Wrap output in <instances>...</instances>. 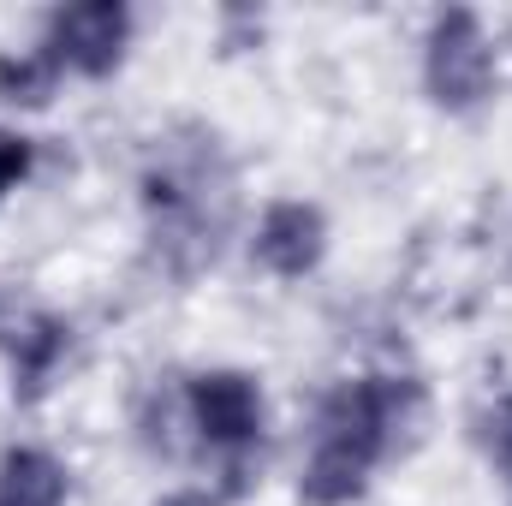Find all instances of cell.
Returning a JSON list of instances; mask_svg holds the SVG:
<instances>
[{"instance_id":"1","label":"cell","mask_w":512,"mask_h":506,"mask_svg":"<svg viewBox=\"0 0 512 506\" xmlns=\"http://www.w3.org/2000/svg\"><path fill=\"white\" fill-rule=\"evenodd\" d=\"M137 209H143V251L149 262L191 286L203 280L227 245L239 239V155L221 126L173 120L149 137L137 167Z\"/></svg>"},{"instance_id":"2","label":"cell","mask_w":512,"mask_h":506,"mask_svg":"<svg viewBox=\"0 0 512 506\" xmlns=\"http://www.w3.org/2000/svg\"><path fill=\"white\" fill-rule=\"evenodd\" d=\"M382 465L393 459H387L382 405H376V370L316 393L304 459H298V506H358Z\"/></svg>"},{"instance_id":"3","label":"cell","mask_w":512,"mask_h":506,"mask_svg":"<svg viewBox=\"0 0 512 506\" xmlns=\"http://www.w3.org/2000/svg\"><path fill=\"white\" fill-rule=\"evenodd\" d=\"M417 84L435 114L477 120L501 96V42H495L489 18L471 6L429 12L423 42H417Z\"/></svg>"},{"instance_id":"4","label":"cell","mask_w":512,"mask_h":506,"mask_svg":"<svg viewBox=\"0 0 512 506\" xmlns=\"http://www.w3.org/2000/svg\"><path fill=\"white\" fill-rule=\"evenodd\" d=\"M185 405H191V429L203 441V465H215V471H256L262 465L268 387L256 370H239V364L185 370Z\"/></svg>"},{"instance_id":"5","label":"cell","mask_w":512,"mask_h":506,"mask_svg":"<svg viewBox=\"0 0 512 506\" xmlns=\"http://www.w3.org/2000/svg\"><path fill=\"white\" fill-rule=\"evenodd\" d=\"M72 340H78L72 316H60L36 292L0 286V364H6V381H12L18 405L48 399V387L60 381L66 358H72Z\"/></svg>"},{"instance_id":"6","label":"cell","mask_w":512,"mask_h":506,"mask_svg":"<svg viewBox=\"0 0 512 506\" xmlns=\"http://www.w3.org/2000/svg\"><path fill=\"white\" fill-rule=\"evenodd\" d=\"M137 42V12L126 0H72L42 18V48L60 60L66 84H102L131 60Z\"/></svg>"},{"instance_id":"7","label":"cell","mask_w":512,"mask_h":506,"mask_svg":"<svg viewBox=\"0 0 512 506\" xmlns=\"http://www.w3.org/2000/svg\"><path fill=\"white\" fill-rule=\"evenodd\" d=\"M334 245V221L316 197H268L256 209V221L245 227V256H251L256 274L292 286V280H310Z\"/></svg>"},{"instance_id":"8","label":"cell","mask_w":512,"mask_h":506,"mask_svg":"<svg viewBox=\"0 0 512 506\" xmlns=\"http://www.w3.org/2000/svg\"><path fill=\"white\" fill-rule=\"evenodd\" d=\"M131 441L161 471H203V441L191 429L185 376H149L131 399Z\"/></svg>"},{"instance_id":"9","label":"cell","mask_w":512,"mask_h":506,"mask_svg":"<svg viewBox=\"0 0 512 506\" xmlns=\"http://www.w3.org/2000/svg\"><path fill=\"white\" fill-rule=\"evenodd\" d=\"M0 506H72V465L42 441L0 447Z\"/></svg>"},{"instance_id":"10","label":"cell","mask_w":512,"mask_h":506,"mask_svg":"<svg viewBox=\"0 0 512 506\" xmlns=\"http://www.w3.org/2000/svg\"><path fill=\"white\" fill-rule=\"evenodd\" d=\"M376 405H382V435H387V459H411L429 429H435V393L429 381L411 370H376Z\"/></svg>"},{"instance_id":"11","label":"cell","mask_w":512,"mask_h":506,"mask_svg":"<svg viewBox=\"0 0 512 506\" xmlns=\"http://www.w3.org/2000/svg\"><path fill=\"white\" fill-rule=\"evenodd\" d=\"M60 90H66V72H60V60L42 48V36L24 42V48H0V108H12V114H42V108H54Z\"/></svg>"},{"instance_id":"12","label":"cell","mask_w":512,"mask_h":506,"mask_svg":"<svg viewBox=\"0 0 512 506\" xmlns=\"http://www.w3.org/2000/svg\"><path fill=\"white\" fill-rule=\"evenodd\" d=\"M471 441H477L489 477L507 489V501H512V387L489 393V399L477 405V417H471Z\"/></svg>"},{"instance_id":"13","label":"cell","mask_w":512,"mask_h":506,"mask_svg":"<svg viewBox=\"0 0 512 506\" xmlns=\"http://www.w3.org/2000/svg\"><path fill=\"white\" fill-rule=\"evenodd\" d=\"M36 161H42V143H36L30 131L24 126H0V209L30 185Z\"/></svg>"}]
</instances>
